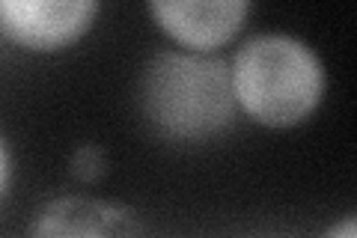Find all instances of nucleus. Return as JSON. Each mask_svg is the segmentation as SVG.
Listing matches in <instances>:
<instances>
[{
  "instance_id": "f257e3e1",
  "label": "nucleus",
  "mask_w": 357,
  "mask_h": 238,
  "mask_svg": "<svg viewBox=\"0 0 357 238\" xmlns=\"http://www.w3.org/2000/svg\"><path fill=\"white\" fill-rule=\"evenodd\" d=\"M140 113L167 140H208L236 122L238 101L229 63L199 51L149 57L137 89Z\"/></svg>"
},
{
  "instance_id": "f03ea898",
  "label": "nucleus",
  "mask_w": 357,
  "mask_h": 238,
  "mask_svg": "<svg viewBox=\"0 0 357 238\" xmlns=\"http://www.w3.org/2000/svg\"><path fill=\"white\" fill-rule=\"evenodd\" d=\"M238 110L265 128H295L325 98L328 72L310 42L292 33H256L229 63Z\"/></svg>"
},
{
  "instance_id": "7ed1b4c3",
  "label": "nucleus",
  "mask_w": 357,
  "mask_h": 238,
  "mask_svg": "<svg viewBox=\"0 0 357 238\" xmlns=\"http://www.w3.org/2000/svg\"><path fill=\"white\" fill-rule=\"evenodd\" d=\"M96 0H3L0 30L9 42L30 51H60L93 27Z\"/></svg>"
},
{
  "instance_id": "20e7f679",
  "label": "nucleus",
  "mask_w": 357,
  "mask_h": 238,
  "mask_svg": "<svg viewBox=\"0 0 357 238\" xmlns=\"http://www.w3.org/2000/svg\"><path fill=\"white\" fill-rule=\"evenodd\" d=\"M250 9L248 0H152L149 15L188 51L211 54L244 27Z\"/></svg>"
},
{
  "instance_id": "39448f33",
  "label": "nucleus",
  "mask_w": 357,
  "mask_h": 238,
  "mask_svg": "<svg viewBox=\"0 0 357 238\" xmlns=\"http://www.w3.org/2000/svg\"><path fill=\"white\" fill-rule=\"evenodd\" d=\"M128 206L98 197H57L36 211L27 238H137Z\"/></svg>"
},
{
  "instance_id": "423d86ee",
  "label": "nucleus",
  "mask_w": 357,
  "mask_h": 238,
  "mask_svg": "<svg viewBox=\"0 0 357 238\" xmlns=\"http://www.w3.org/2000/svg\"><path fill=\"white\" fill-rule=\"evenodd\" d=\"M72 173L77 179H84V182H93L105 173V149L102 146H77L75 155H72Z\"/></svg>"
},
{
  "instance_id": "0eeeda50",
  "label": "nucleus",
  "mask_w": 357,
  "mask_h": 238,
  "mask_svg": "<svg viewBox=\"0 0 357 238\" xmlns=\"http://www.w3.org/2000/svg\"><path fill=\"white\" fill-rule=\"evenodd\" d=\"M321 238H357V214L337 221V223H333Z\"/></svg>"
},
{
  "instance_id": "6e6552de",
  "label": "nucleus",
  "mask_w": 357,
  "mask_h": 238,
  "mask_svg": "<svg viewBox=\"0 0 357 238\" xmlns=\"http://www.w3.org/2000/svg\"><path fill=\"white\" fill-rule=\"evenodd\" d=\"M0 173H3V191L0 194H9V182H13V155H9V143L6 140H0Z\"/></svg>"
}]
</instances>
